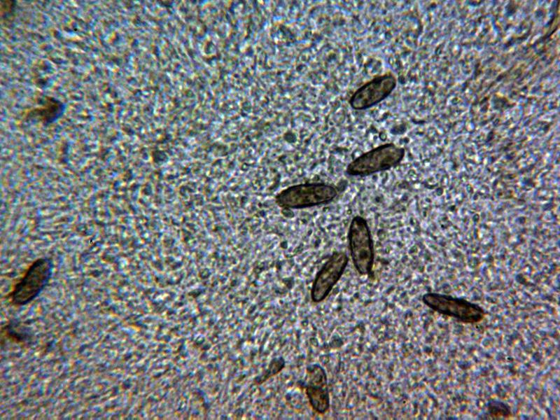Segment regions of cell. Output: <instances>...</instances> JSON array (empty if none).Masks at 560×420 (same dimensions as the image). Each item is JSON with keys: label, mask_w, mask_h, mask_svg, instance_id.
Listing matches in <instances>:
<instances>
[{"label": "cell", "mask_w": 560, "mask_h": 420, "mask_svg": "<svg viewBox=\"0 0 560 420\" xmlns=\"http://www.w3.org/2000/svg\"><path fill=\"white\" fill-rule=\"evenodd\" d=\"M397 85V78L391 71L374 76L357 88L348 99L355 111L369 109L388 98Z\"/></svg>", "instance_id": "8992f818"}, {"label": "cell", "mask_w": 560, "mask_h": 420, "mask_svg": "<svg viewBox=\"0 0 560 420\" xmlns=\"http://www.w3.org/2000/svg\"><path fill=\"white\" fill-rule=\"evenodd\" d=\"M51 269L48 258H41L33 262L8 293V302L15 306H23L32 301L48 283Z\"/></svg>", "instance_id": "5b68a950"}, {"label": "cell", "mask_w": 560, "mask_h": 420, "mask_svg": "<svg viewBox=\"0 0 560 420\" xmlns=\"http://www.w3.org/2000/svg\"><path fill=\"white\" fill-rule=\"evenodd\" d=\"M421 301L433 312L465 324L478 323L487 314L478 304L447 294L428 292L422 295Z\"/></svg>", "instance_id": "3957f363"}, {"label": "cell", "mask_w": 560, "mask_h": 420, "mask_svg": "<svg viewBox=\"0 0 560 420\" xmlns=\"http://www.w3.org/2000/svg\"><path fill=\"white\" fill-rule=\"evenodd\" d=\"M348 242L352 263L361 276L372 274L374 262V241L365 218H352L348 230Z\"/></svg>", "instance_id": "277c9868"}, {"label": "cell", "mask_w": 560, "mask_h": 420, "mask_svg": "<svg viewBox=\"0 0 560 420\" xmlns=\"http://www.w3.org/2000/svg\"><path fill=\"white\" fill-rule=\"evenodd\" d=\"M405 155V148L394 143H385L353 160L348 164L346 174L353 177H364L388 171L399 165Z\"/></svg>", "instance_id": "7a4b0ae2"}, {"label": "cell", "mask_w": 560, "mask_h": 420, "mask_svg": "<svg viewBox=\"0 0 560 420\" xmlns=\"http://www.w3.org/2000/svg\"><path fill=\"white\" fill-rule=\"evenodd\" d=\"M349 258L343 251H335L316 273L312 283L310 297L314 303L327 298L342 276Z\"/></svg>", "instance_id": "52a82bcc"}, {"label": "cell", "mask_w": 560, "mask_h": 420, "mask_svg": "<svg viewBox=\"0 0 560 420\" xmlns=\"http://www.w3.org/2000/svg\"><path fill=\"white\" fill-rule=\"evenodd\" d=\"M300 386L304 389L313 411L319 414H326L330 407V394L327 374L323 367L317 363L308 365Z\"/></svg>", "instance_id": "ba28073f"}, {"label": "cell", "mask_w": 560, "mask_h": 420, "mask_svg": "<svg viewBox=\"0 0 560 420\" xmlns=\"http://www.w3.org/2000/svg\"><path fill=\"white\" fill-rule=\"evenodd\" d=\"M337 188L325 183H305L290 186L275 196L276 204L285 209H303L331 203L337 196Z\"/></svg>", "instance_id": "6da1fadb"}, {"label": "cell", "mask_w": 560, "mask_h": 420, "mask_svg": "<svg viewBox=\"0 0 560 420\" xmlns=\"http://www.w3.org/2000/svg\"><path fill=\"white\" fill-rule=\"evenodd\" d=\"M510 406L505 402L496 400H489L485 412L481 415L482 419H505L512 416Z\"/></svg>", "instance_id": "9c48e42d"}]
</instances>
